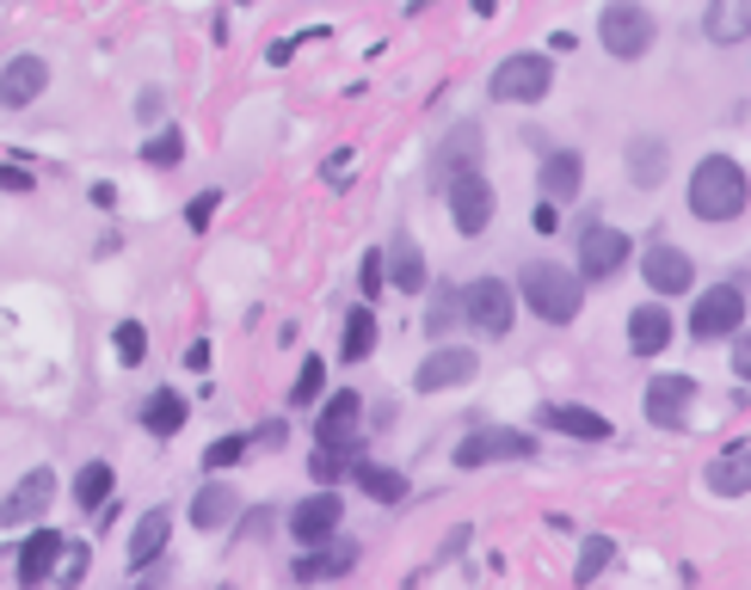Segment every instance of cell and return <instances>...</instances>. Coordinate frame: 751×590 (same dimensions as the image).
<instances>
[{"label":"cell","mask_w":751,"mask_h":590,"mask_svg":"<svg viewBox=\"0 0 751 590\" xmlns=\"http://www.w3.org/2000/svg\"><path fill=\"white\" fill-rule=\"evenodd\" d=\"M751 203V179L733 155H703L690 172V216L696 222H739Z\"/></svg>","instance_id":"obj_1"},{"label":"cell","mask_w":751,"mask_h":590,"mask_svg":"<svg viewBox=\"0 0 751 590\" xmlns=\"http://www.w3.org/2000/svg\"><path fill=\"white\" fill-rule=\"evenodd\" d=\"M517 302H524L536 320H548V327H567L585 302V277L567 271V264H554V259H530L517 271Z\"/></svg>","instance_id":"obj_2"},{"label":"cell","mask_w":751,"mask_h":590,"mask_svg":"<svg viewBox=\"0 0 751 590\" xmlns=\"http://www.w3.org/2000/svg\"><path fill=\"white\" fill-rule=\"evenodd\" d=\"M548 87H554V63L542 49H517V56H505L486 75V99L493 105H536V99H548Z\"/></svg>","instance_id":"obj_3"},{"label":"cell","mask_w":751,"mask_h":590,"mask_svg":"<svg viewBox=\"0 0 751 590\" xmlns=\"http://www.w3.org/2000/svg\"><path fill=\"white\" fill-rule=\"evenodd\" d=\"M659 25L647 7H635V0H610L604 13H597V44H604V56H616V63H641L647 49H653Z\"/></svg>","instance_id":"obj_4"},{"label":"cell","mask_w":751,"mask_h":590,"mask_svg":"<svg viewBox=\"0 0 751 590\" xmlns=\"http://www.w3.org/2000/svg\"><path fill=\"white\" fill-rule=\"evenodd\" d=\"M462 320H469L474 332H486V339H505L517 320V290L505 277H474L462 283Z\"/></svg>","instance_id":"obj_5"},{"label":"cell","mask_w":751,"mask_h":590,"mask_svg":"<svg viewBox=\"0 0 751 590\" xmlns=\"http://www.w3.org/2000/svg\"><path fill=\"white\" fill-rule=\"evenodd\" d=\"M536 436L517 431V424H481L456 443V467H493V462H530Z\"/></svg>","instance_id":"obj_6"},{"label":"cell","mask_w":751,"mask_h":590,"mask_svg":"<svg viewBox=\"0 0 751 590\" xmlns=\"http://www.w3.org/2000/svg\"><path fill=\"white\" fill-rule=\"evenodd\" d=\"M746 327V290L739 283H715V290L696 295V308H690V339H733V332Z\"/></svg>","instance_id":"obj_7"},{"label":"cell","mask_w":751,"mask_h":590,"mask_svg":"<svg viewBox=\"0 0 751 590\" xmlns=\"http://www.w3.org/2000/svg\"><path fill=\"white\" fill-rule=\"evenodd\" d=\"M444 197H450V222L456 234H486V222L500 216V197H493V185H486V172H462V179H450L444 185Z\"/></svg>","instance_id":"obj_8"},{"label":"cell","mask_w":751,"mask_h":590,"mask_svg":"<svg viewBox=\"0 0 751 590\" xmlns=\"http://www.w3.org/2000/svg\"><path fill=\"white\" fill-rule=\"evenodd\" d=\"M628 252H635V240H628L623 228H604V222H592V228L580 234V277H585V283H610L616 271L628 264Z\"/></svg>","instance_id":"obj_9"},{"label":"cell","mask_w":751,"mask_h":590,"mask_svg":"<svg viewBox=\"0 0 751 590\" xmlns=\"http://www.w3.org/2000/svg\"><path fill=\"white\" fill-rule=\"evenodd\" d=\"M339 517H345V498L333 492V486H321L314 498H302V504H290V542L296 547H321L339 535Z\"/></svg>","instance_id":"obj_10"},{"label":"cell","mask_w":751,"mask_h":590,"mask_svg":"<svg viewBox=\"0 0 751 590\" xmlns=\"http://www.w3.org/2000/svg\"><path fill=\"white\" fill-rule=\"evenodd\" d=\"M481 375V358L462 351V344H438V351H425V363L413 370V388L419 394H444V388H462Z\"/></svg>","instance_id":"obj_11"},{"label":"cell","mask_w":751,"mask_h":590,"mask_svg":"<svg viewBox=\"0 0 751 590\" xmlns=\"http://www.w3.org/2000/svg\"><path fill=\"white\" fill-rule=\"evenodd\" d=\"M641 277L653 295H690L696 290V264H690L684 247H672V240H659V247L641 252Z\"/></svg>","instance_id":"obj_12"},{"label":"cell","mask_w":751,"mask_h":590,"mask_svg":"<svg viewBox=\"0 0 751 590\" xmlns=\"http://www.w3.org/2000/svg\"><path fill=\"white\" fill-rule=\"evenodd\" d=\"M474 167H481V124L462 117V124L438 141V155H431V185L444 191L450 179H462V172H474Z\"/></svg>","instance_id":"obj_13"},{"label":"cell","mask_w":751,"mask_h":590,"mask_svg":"<svg viewBox=\"0 0 751 590\" xmlns=\"http://www.w3.org/2000/svg\"><path fill=\"white\" fill-rule=\"evenodd\" d=\"M44 87H49V63H44V56H32V49H19L13 63L0 68V111L37 105V99H44Z\"/></svg>","instance_id":"obj_14"},{"label":"cell","mask_w":751,"mask_h":590,"mask_svg":"<svg viewBox=\"0 0 751 590\" xmlns=\"http://www.w3.org/2000/svg\"><path fill=\"white\" fill-rule=\"evenodd\" d=\"M690 400H696V382H690V375H653V382H647V419H653L659 431H684Z\"/></svg>","instance_id":"obj_15"},{"label":"cell","mask_w":751,"mask_h":590,"mask_svg":"<svg viewBox=\"0 0 751 590\" xmlns=\"http://www.w3.org/2000/svg\"><path fill=\"white\" fill-rule=\"evenodd\" d=\"M49 498H56V474H49V467H32V474H25L13 492L0 498V523H7V529L37 523V517L49 511Z\"/></svg>","instance_id":"obj_16"},{"label":"cell","mask_w":751,"mask_h":590,"mask_svg":"<svg viewBox=\"0 0 751 590\" xmlns=\"http://www.w3.org/2000/svg\"><path fill=\"white\" fill-rule=\"evenodd\" d=\"M63 547H68V535H56V529H37V535H25V542H19V585H25V590L49 585V578H56V559H63Z\"/></svg>","instance_id":"obj_17"},{"label":"cell","mask_w":751,"mask_h":590,"mask_svg":"<svg viewBox=\"0 0 751 590\" xmlns=\"http://www.w3.org/2000/svg\"><path fill=\"white\" fill-rule=\"evenodd\" d=\"M542 424L561 436H580V443H610L616 424L604 419V412H592V406H567V400H548L542 406Z\"/></svg>","instance_id":"obj_18"},{"label":"cell","mask_w":751,"mask_h":590,"mask_svg":"<svg viewBox=\"0 0 751 590\" xmlns=\"http://www.w3.org/2000/svg\"><path fill=\"white\" fill-rule=\"evenodd\" d=\"M672 314H665V302H641V308L628 314V351L635 358H659V351H672Z\"/></svg>","instance_id":"obj_19"},{"label":"cell","mask_w":751,"mask_h":590,"mask_svg":"<svg viewBox=\"0 0 751 590\" xmlns=\"http://www.w3.org/2000/svg\"><path fill=\"white\" fill-rule=\"evenodd\" d=\"M536 185H542L548 203H573L585 185V155H573V148H554V155H542V167H536Z\"/></svg>","instance_id":"obj_20"},{"label":"cell","mask_w":751,"mask_h":590,"mask_svg":"<svg viewBox=\"0 0 751 590\" xmlns=\"http://www.w3.org/2000/svg\"><path fill=\"white\" fill-rule=\"evenodd\" d=\"M358 419H363V394L339 388L314 419V443H358Z\"/></svg>","instance_id":"obj_21"},{"label":"cell","mask_w":751,"mask_h":590,"mask_svg":"<svg viewBox=\"0 0 751 590\" xmlns=\"http://www.w3.org/2000/svg\"><path fill=\"white\" fill-rule=\"evenodd\" d=\"M708 492L715 498H746L751 492V443H727V450L708 462Z\"/></svg>","instance_id":"obj_22"},{"label":"cell","mask_w":751,"mask_h":590,"mask_svg":"<svg viewBox=\"0 0 751 590\" xmlns=\"http://www.w3.org/2000/svg\"><path fill=\"white\" fill-rule=\"evenodd\" d=\"M703 37L720 49H733L751 37V0H708V13H703Z\"/></svg>","instance_id":"obj_23"},{"label":"cell","mask_w":751,"mask_h":590,"mask_svg":"<svg viewBox=\"0 0 751 590\" xmlns=\"http://www.w3.org/2000/svg\"><path fill=\"white\" fill-rule=\"evenodd\" d=\"M235 517H240V492H235V486L210 480V486L191 492V529H228Z\"/></svg>","instance_id":"obj_24"},{"label":"cell","mask_w":751,"mask_h":590,"mask_svg":"<svg viewBox=\"0 0 751 590\" xmlns=\"http://www.w3.org/2000/svg\"><path fill=\"white\" fill-rule=\"evenodd\" d=\"M665 172H672V148L659 136H635L628 141V179L641 191H653V185H665Z\"/></svg>","instance_id":"obj_25"},{"label":"cell","mask_w":751,"mask_h":590,"mask_svg":"<svg viewBox=\"0 0 751 590\" xmlns=\"http://www.w3.org/2000/svg\"><path fill=\"white\" fill-rule=\"evenodd\" d=\"M167 535H172V517L167 511H142L136 529H130V566H155L160 554H167Z\"/></svg>","instance_id":"obj_26"},{"label":"cell","mask_w":751,"mask_h":590,"mask_svg":"<svg viewBox=\"0 0 751 590\" xmlns=\"http://www.w3.org/2000/svg\"><path fill=\"white\" fill-rule=\"evenodd\" d=\"M351 566H358V547L351 542H339V547H309V554L296 559V585H321V578H345L351 572Z\"/></svg>","instance_id":"obj_27"},{"label":"cell","mask_w":751,"mask_h":590,"mask_svg":"<svg viewBox=\"0 0 751 590\" xmlns=\"http://www.w3.org/2000/svg\"><path fill=\"white\" fill-rule=\"evenodd\" d=\"M389 283L401 295H419L425 290V252L413 234H394V247H389Z\"/></svg>","instance_id":"obj_28"},{"label":"cell","mask_w":751,"mask_h":590,"mask_svg":"<svg viewBox=\"0 0 751 590\" xmlns=\"http://www.w3.org/2000/svg\"><path fill=\"white\" fill-rule=\"evenodd\" d=\"M351 486H358L363 498H375V504H401V498H407V474H401V467H382V462H358L351 467Z\"/></svg>","instance_id":"obj_29"},{"label":"cell","mask_w":751,"mask_h":590,"mask_svg":"<svg viewBox=\"0 0 751 590\" xmlns=\"http://www.w3.org/2000/svg\"><path fill=\"white\" fill-rule=\"evenodd\" d=\"M358 462H363L358 443H321V450L309 455V474H314V486H345Z\"/></svg>","instance_id":"obj_30"},{"label":"cell","mask_w":751,"mask_h":590,"mask_svg":"<svg viewBox=\"0 0 751 590\" xmlns=\"http://www.w3.org/2000/svg\"><path fill=\"white\" fill-rule=\"evenodd\" d=\"M186 412H191V406L179 400V394H172V388H155V394H148V400H142V424H148V431H155V436H179V424H186Z\"/></svg>","instance_id":"obj_31"},{"label":"cell","mask_w":751,"mask_h":590,"mask_svg":"<svg viewBox=\"0 0 751 590\" xmlns=\"http://www.w3.org/2000/svg\"><path fill=\"white\" fill-rule=\"evenodd\" d=\"M370 351H375V314H370V302H363V308H351V314H345L339 358H345V363H363Z\"/></svg>","instance_id":"obj_32"},{"label":"cell","mask_w":751,"mask_h":590,"mask_svg":"<svg viewBox=\"0 0 751 590\" xmlns=\"http://www.w3.org/2000/svg\"><path fill=\"white\" fill-rule=\"evenodd\" d=\"M111 486H117L111 462H87V467L75 474V504H80V511H105V504H111Z\"/></svg>","instance_id":"obj_33"},{"label":"cell","mask_w":751,"mask_h":590,"mask_svg":"<svg viewBox=\"0 0 751 590\" xmlns=\"http://www.w3.org/2000/svg\"><path fill=\"white\" fill-rule=\"evenodd\" d=\"M610 559H616V542H610V535H585V547H580V566H573V585L585 590L597 572H604V566H610Z\"/></svg>","instance_id":"obj_34"},{"label":"cell","mask_w":751,"mask_h":590,"mask_svg":"<svg viewBox=\"0 0 751 590\" xmlns=\"http://www.w3.org/2000/svg\"><path fill=\"white\" fill-rule=\"evenodd\" d=\"M321 388H327V363H321V358H302L296 382H290V412H296V406H314V400H321Z\"/></svg>","instance_id":"obj_35"},{"label":"cell","mask_w":751,"mask_h":590,"mask_svg":"<svg viewBox=\"0 0 751 590\" xmlns=\"http://www.w3.org/2000/svg\"><path fill=\"white\" fill-rule=\"evenodd\" d=\"M179 155H186V136H179V129H155V136L142 141V160H148V167H179Z\"/></svg>","instance_id":"obj_36"},{"label":"cell","mask_w":751,"mask_h":590,"mask_svg":"<svg viewBox=\"0 0 751 590\" xmlns=\"http://www.w3.org/2000/svg\"><path fill=\"white\" fill-rule=\"evenodd\" d=\"M456 320H462V290H438V302L425 308V332L438 339V332H450Z\"/></svg>","instance_id":"obj_37"},{"label":"cell","mask_w":751,"mask_h":590,"mask_svg":"<svg viewBox=\"0 0 751 590\" xmlns=\"http://www.w3.org/2000/svg\"><path fill=\"white\" fill-rule=\"evenodd\" d=\"M247 450H253V436H247V431H228V436H216V443H210V450H204V462L222 474V467H235Z\"/></svg>","instance_id":"obj_38"},{"label":"cell","mask_w":751,"mask_h":590,"mask_svg":"<svg viewBox=\"0 0 751 590\" xmlns=\"http://www.w3.org/2000/svg\"><path fill=\"white\" fill-rule=\"evenodd\" d=\"M111 344H117V358H124V363L148 358V332H142V320H124V327L111 332Z\"/></svg>","instance_id":"obj_39"},{"label":"cell","mask_w":751,"mask_h":590,"mask_svg":"<svg viewBox=\"0 0 751 590\" xmlns=\"http://www.w3.org/2000/svg\"><path fill=\"white\" fill-rule=\"evenodd\" d=\"M271 529H278V511H271V504H259V511L235 517V535H240V542H266Z\"/></svg>","instance_id":"obj_40"},{"label":"cell","mask_w":751,"mask_h":590,"mask_svg":"<svg viewBox=\"0 0 751 590\" xmlns=\"http://www.w3.org/2000/svg\"><path fill=\"white\" fill-rule=\"evenodd\" d=\"M80 572H87V542H68L56 559V585H80Z\"/></svg>","instance_id":"obj_41"},{"label":"cell","mask_w":751,"mask_h":590,"mask_svg":"<svg viewBox=\"0 0 751 590\" xmlns=\"http://www.w3.org/2000/svg\"><path fill=\"white\" fill-rule=\"evenodd\" d=\"M382 283H389V252H363V295H382Z\"/></svg>","instance_id":"obj_42"},{"label":"cell","mask_w":751,"mask_h":590,"mask_svg":"<svg viewBox=\"0 0 751 590\" xmlns=\"http://www.w3.org/2000/svg\"><path fill=\"white\" fill-rule=\"evenodd\" d=\"M247 436H253V450H283V443H290V424H283V419H266L259 431H247Z\"/></svg>","instance_id":"obj_43"},{"label":"cell","mask_w":751,"mask_h":590,"mask_svg":"<svg viewBox=\"0 0 751 590\" xmlns=\"http://www.w3.org/2000/svg\"><path fill=\"white\" fill-rule=\"evenodd\" d=\"M136 117H142V124H160V117H167V93H160V87L136 93Z\"/></svg>","instance_id":"obj_44"},{"label":"cell","mask_w":751,"mask_h":590,"mask_svg":"<svg viewBox=\"0 0 751 590\" xmlns=\"http://www.w3.org/2000/svg\"><path fill=\"white\" fill-rule=\"evenodd\" d=\"M216 203H222V191H204V197H191L186 222H191V228H210V216H216Z\"/></svg>","instance_id":"obj_45"},{"label":"cell","mask_w":751,"mask_h":590,"mask_svg":"<svg viewBox=\"0 0 751 590\" xmlns=\"http://www.w3.org/2000/svg\"><path fill=\"white\" fill-rule=\"evenodd\" d=\"M733 375L751 382V332H733Z\"/></svg>","instance_id":"obj_46"},{"label":"cell","mask_w":751,"mask_h":590,"mask_svg":"<svg viewBox=\"0 0 751 590\" xmlns=\"http://www.w3.org/2000/svg\"><path fill=\"white\" fill-rule=\"evenodd\" d=\"M530 228H536V234H554V228H561V209H554V203H536V209H530Z\"/></svg>","instance_id":"obj_47"},{"label":"cell","mask_w":751,"mask_h":590,"mask_svg":"<svg viewBox=\"0 0 751 590\" xmlns=\"http://www.w3.org/2000/svg\"><path fill=\"white\" fill-rule=\"evenodd\" d=\"M0 185H13V191H32V179H25V172H13V167H0Z\"/></svg>","instance_id":"obj_48"},{"label":"cell","mask_w":751,"mask_h":590,"mask_svg":"<svg viewBox=\"0 0 751 590\" xmlns=\"http://www.w3.org/2000/svg\"><path fill=\"white\" fill-rule=\"evenodd\" d=\"M117 203V185H93V209H111Z\"/></svg>","instance_id":"obj_49"},{"label":"cell","mask_w":751,"mask_h":590,"mask_svg":"<svg viewBox=\"0 0 751 590\" xmlns=\"http://www.w3.org/2000/svg\"><path fill=\"white\" fill-rule=\"evenodd\" d=\"M222 590H235V585H222Z\"/></svg>","instance_id":"obj_50"}]
</instances>
